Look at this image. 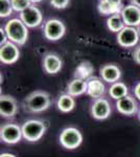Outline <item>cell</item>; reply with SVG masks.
<instances>
[{
	"mask_svg": "<svg viewBox=\"0 0 140 157\" xmlns=\"http://www.w3.org/2000/svg\"><path fill=\"white\" fill-rule=\"evenodd\" d=\"M57 106L60 111L67 113L73 110V108L75 106V101L73 97H71L70 94H63L59 98Z\"/></svg>",
	"mask_w": 140,
	"mask_h": 157,
	"instance_id": "obj_19",
	"label": "cell"
},
{
	"mask_svg": "<svg viewBox=\"0 0 140 157\" xmlns=\"http://www.w3.org/2000/svg\"><path fill=\"white\" fill-rule=\"evenodd\" d=\"M132 4H135V6L140 7V0H131Z\"/></svg>",
	"mask_w": 140,
	"mask_h": 157,
	"instance_id": "obj_30",
	"label": "cell"
},
{
	"mask_svg": "<svg viewBox=\"0 0 140 157\" xmlns=\"http://www.w3.org/2000/svg\"><path fill=\"white\" fill-rule=\"evenodd\" d=\"M104 1L109 3L112 7H114L117 12L120 13L121 10H123L121 9V0H104Z\"/></svg>",
	"mask_w": 140,
	"mask_h": 157,
	"instance_id": "obj_25",
	"label": "cell"
},
{
	"mask_svg": "<svg viewBox=\"0 0 140 157\" xmlns=\"http://www.w3.org/2000/svg\"><path fill=\"white\" fill-rule=\"evenodd\" d=\"M13 6L11 0H0V17L1 18H6L9 15H12Z\"/></svg>",
	"mask_w": 140,
	"mask_h": 157,
	"instance_id": "obj_22",
	"label": "cell"
},
{
	"mask_svg": "<svg viewBox=\"0 0 140 157\" xmlns=\"http://www.w3.org/2000/svg\"><path fill=\"white\" fill-rule=\"evenodd\" d=\"M21 129L23 137L27 141L35 143V141H38L44 135L45 131H46V126L41 121L30 120L25 121Z\"/></svg>",
	"mask_w": 140,
	"mask_h": 157,
	"instance_id": "obj_3",
	"label": "cell"
},
{
	"mask_svg": "<svg viewBox=\"0 0 140 157\" xmlns=\"http://www.w3.org/2000/svg\"><path fill=\"white\" fill-rule=\"evenodd\" d=\"M116 108L121 114L124 115H134L138 110L136 101L130 95H127V97L116 101Z\"/></svg>",
	"mask_w": 140,
	"mask_h": 157,
	"instance_id": "obj_12",
	"label": "cell"
},
{
	"mask_svg": "<svg viewBox=\"0 0 140 157\" xmlns=\"http://www.w3.org/2000/svg\"><path fill=\"white\" fill-rule=\"evenodd\" d=\"M43 68L49 75H55L62 68V60L55 54H48L43 60Z\"/></svg>",
	"mask_w": 140,
	"mask_h": 157,
	"instance_id": "obj_15",
	"label": "cell"
},
{
	"mask_svg": "<svg viewBox=\"0 0 140 157\" xmlns=\"http://www.w3.org/2000/svg\"><path fill=\"white\" fill-rule=\"evenodd\" d=\"M42 0H30V2L32 3H38V2H41Z\"/></svg>",
	"mask_w": 140,
	"mask_h": 157,
	"instance_id": "obj_31",
	"label": "cell"
},
{
	"mask_svg": "<svg viewBox=\"0 0 140 157\" xmlns=\"http://www.w3.org/2000/svg\"><path fill=\"white\" fill-rule=\"evenodd\" d=\"M94 68L91 65L90 62H82L75 69L74 77L75 78H81V80L86 81L92 75Z\"/></svg>",
	"mask_w": 140,
	"mask_h": 157,
	"instance_id": "obj_21",
	"label": "cell"
},
{
	"mask_svg": "<svg viewBox=\"0 0 140 157\" xmlns=\"http://www.w3.org/2000/svg\"><path fill=\"white\" fill-rule=\"evenodd\" d=\"M139 41V30L136 27L124 26L117 34V42L121 47H133Z\"/></svg>",
	"mask_w": 140,
	"mask_h": 157,
	"instance_id": "obj_6",
	"label": "cell"
},
{
	"mask_svg": "<svg viewBox=\"0 0 140 157\" xmlns=\"http://www.w3.org/2000/svg\"><path fill=\"white\" fill-rule=\"evenodd\" d=\"M134 60L136 61V63H138L140 65V46L137 47L136 50L134 52Z\"/></svg>",
	"mask_w": 140,
	"mask_h": 157,
	"instance_id": "obj_27",
	"label": "cell"
},
{
	"mask_svg": "<svg viewBox=\"0 0 140 157\" xmlns=\"http://www.w3.org/2000/svg\"><path fill=\"white\" fill-rule=\"evenodd\" d=\"M22 129L16 124H6L0 131L1 140L9 145H14L20 141L22 137Z\"/></svg>",
	"mask_w": 140,
	"mask_h": 157,
	"instance_id": "obj_7",
	"label": "cell"
},
{
	"mask_svg": "<svg viewBox=\"0 0 140 157\" xmlns=\"http://www.w3.org/2000/svg\"><path fill=\"white\" fill-rule=\"evenodd\" d=\"M106 87L103 81L97 78H91L87 81V93L92 98H101L105 94Z\"/></svg>",
	"mask_w": 140,
	"mask_h": 157,
	"instance_id": "obj_14",
	"label": "cell"
},
{
	"mask_svg": "<svg viewBox=\"0 0 140 157\" xmlns=\"http://www.w3.org/2000/svg\"><path fill=\"white\" fill-rule=\"evenodd\" d=\"M139 118H140V111H139Z\"/></svg>",
	"mask_w": 140,
	"mask_h": 157,
	"instance_id": "obj_32",
	"label": "cell"
},
{
	"mask_svg": "<svg viewBox=\"0 0 140 157\" xmlns=\"http://www.w3.org/2000/svg\"><path fill=\"white\" fill-rule=\"evenodd\" d=\"M83 141L82 133L76 128L69 127L66 128L61 132L60 135V143L61 145L68 150H73L81 146Z\"/></svg>",
	"mask_w": 140,
	"mask_h": 157,
	"instance_id": "obj_4",
	"label": "cell"
},
{
	"mask_svg": "<svg viewBox=\"0 0 140 157\" xmlns=\"http://www.w3.org/2000/svg\"><path fill=\"white\" fill-rule=\"evenodd\" d=\"M0 37H1V40H0V44H1V45L6 44V43H7L9 41V38H7L6 29H2V27H0Z\"/></svg>",
	"mask_w": 140,
	"mask_h": 157,
	"instance_id": "obj_26",
	"label": "cell"
},
{
	"mask_svg": "<svg viewBox=\"0 0 140 157\" xmlns=\"http://www.w3.org/2000/svg\"><path fill=\"white\" fill-rule=\"evenodd\" d=\"M18 110L17 103L9 95H1L0 98V113L3 117H13Z\"/></svg>",
	"mask_w": 140,
	"mask_h": 157,
	"instance_id": "obj_13",
	"label": "cell"
},
{
	"mask_svg": "<svg viewBox=\"0 0 140 157\" xmlns=\"http://www.w3.org/2000/svg\"><path fill=\"white\" fill-rule=\"evenodd\" d=\"M128 92H129L128 86L121 82H116V83H114V84H112L110 89H109V94H110V97L116 101L127 97Z\"/></svg>",
	"mask_w": 140,
	"mask_h": 157,
	"instance_id": "obj_18",
	"label": "cell"
},
{
	"mask_svg": "<svg viewBox=\"0 0 140 157\" xmlns=\"http://www.w3.org/2000/svg\"><path fill=\"white\" fill-rule=\"evenodd\" d=\"M24 108L28 112L38 113L45 111L50 106L49 94L44 91H35L24 100Z\"/></svg>",
	"mask_w": 140,
	"mask_h": 157,
	"instance_id": "obj_2",
	"label": "cell"
},
{
	"mask_svg": "<svg viewBox=\"0 0 140 157\" xmlns=\"http://www.w3.org/2000/svg\"><path fill=\"white\" fill-rule=\"evenodd\" d=\"M68 94L71 97H78L83 93L87 92V82L81 78H74L69 83L67 87Z\"/></svg>",
	"mask_w": 140,
	"mask_h": 157,
	"instance_id": "obj_17",
	"label": "cell"
},
{
	"mask_svg": "<svg viewBox=\"0 0 140 157\" xmlns=\"http://www.w3.org/2000/svg\"><path fill=\"white\" fill-rule=\"evenodd\" d=\"M20 57V52L17 44L9 41L0 47V61L3 64H14Z\"/></svg>",
	"mask_w": 140,
	"mask_h": 157,
	"instance_id": "obj_9",
	"label": "cell"
},
{
	"mask_svg": "<svg viewBox=\"0 0 140 157\" xmlns=\"http://www.w3.org/2000/svg\"><path fill=\"white\" fill-rule=\"evenodd\" d=\"M134 93H135V95H136V98L140 101V82L136 86H135Z\"/></svg>",
	"mask_w": 140,
	"mask_h": 157,
	"instance_id": "obj_28",
	"label": "cell"
},
{
	"mask_svg": "<svg viewBox=\"0 0 140 157\" xmlns=\"http://www.w3.org/2000/svg\"><path fill=\"white\" fill-rule=\"evenodd\" d=\"M50 4H51L55 9L63 10L68 6L69 0H50Z\"/></svg>",
	"mask_w": 140,
	"mask_h": 157,
	"instance_id": "obj_24",
	"label": "cell"
},
{
	"mask_svg": "<svg viewBox=\"0 0 140 157\" xmlns=\"http://www.w3.org/2000/svg\"><path fill=\"white\" fill-rule=\"evenodd\" d=\"M44 36L49 41H57L65 35L66 27L62 21L58 19H49L44 24Z\"/></svg>",
	"mask_w": 140,
	"mask_h": 157,
	"instance_id": "obj_5",
	"label": "cell"
},
{
	"mask_svg": "<svg viewBox=\"0 0 140 157\" xmlns=\"http://www.w3.org/2000/svg\"><path fill=\"white\" fill-rule=\"evenodd\" d=\"M0 157H16V156L13 155V154H9V153H3L0 155Z\"/></svg>",
	"mask_w": 140,
	"mask_h": 157,
	"instance_id": "obj_29",
	"label": "cell"
},
{
	"mask_svg": "<svg viewBox=\"0 0 140 157\" xmlns=\"http://www.w3.org/2000/svg\"><path fill=\"white\" fill-rule=\"evenodd\" d=\"M20 19L23 21V23L27 27L34 29L42 23L43 17L41 11L34 4H32L29 7L20 13Z\"/></svg>",
	"mask_w": 140,
	"mask_h": 157,
	"instance_id": "obj_8",
	"label": "cell"
},
{
	"mask_svg": "<svg viewBox=\"0 0 140 157\" xmlns=\"http://www.w3.org/2000/svg\"><path fill=\"white\" fill-rule=\"evenodd\" d=\"M100 75L103 80L107 83L114 84L121 77V71L116 65L108 64L100 68Z\"/></svg>",
	"mask_w": 140,
	"mask_h": 157,
	"instance_id": "obj_16",
	"label": "cell"
},
{
	"mask_svg": "<svg viewBox=\"0 0 140 157\" xmlns=\"http://www.w3.org/2000/svg\"><path fill=\"white\" fill-rule=\"evenodd\" d=\"M111 106L110 103L106 98H97L94 101L91 106V114L95 120L103 121L108 118L111 114Z\"/></svg>",
	"mask_w": 140,
	"mask_h": 157,
	"instance_id": "obj_11",
	"label": "cell"
},
{
	"mask_svg": "<svg viewBox=\"0 0 140 157\" xmlns=\"http://www.w3.org/2000/svg\"><path fill=\"white\" fill-rule=\"evenodd\" d=\"M11 2L14 11L20 13L24 11V10H26L27 7H29L32 4L30 2V0H11Z\"/></svg>",
	"mask_w": 140,
	"mask_h": 157,
	"instance_id": "obj_23",
	"label": "cell"
},
{
	"mask_svg": "<svg viewBox=\"0 0 140 157\" xmlns=\"http://www.w3.org/2000/svg\"><path fill=\"white\" fill-rule=\"evenodd\" d=\"M107 26H108V29H110L111 32L117 33V34H118V33L126 26L120 13L114 14L109 17L108 20H107Z\"/></svg>",
	"mask_w": 140,
	"mask_h": 157,
	"instance_id": "obj_20",
	"label": "cell"
},
{
	"mask_svg": "<svg viewBox=\"0 0 140 157\" xmlns=\"http://www.w3.org/2000/svg\"><path fill=\"white\" fill-rule=\"evenodd\" d=\"M4 29L9 40L17 45H23L28 38V29L21 19L14 18L6 22Z\"/></svg>",
	"mask_w": 140,
	"mask_h": 157,
	"instance_id": "obj_1",
	"label": "cell"
},
{
	"mask_svg": "<svg viewBox=\"0 0 140 157\" xmlns=\"http://www.w3.org/2000/svg\"><path fill=\"white\" fill-rule=\"evenodd\" d=\"M126 26L139 27L140 26V7L135 4L124 6L120 12Z\"/></svg>",
	"mask_w": 140,
	"mask_h": 157,
	"instance_id": "obj_10",
	"label": "cell"
}]
</instances>
